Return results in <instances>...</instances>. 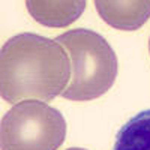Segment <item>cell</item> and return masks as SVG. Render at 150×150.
I'll list each match as a JSON object with an SVG mask.
<instances>
[{
  "mask_svg": "<svg viewBox=\"0 0 150 150\" xmlns=\"http://www.w3.org/2000/svg\"><path fill=\"white\" fill-rule=\"evenodd\" d=\"M68 150H86V149H80V147H71V149H68Z\"/></svg>",
  "mask_w": 150,
  "mask_h": 150,
  "instance_id": "52a82bcc",
  "label": "cell"
},
{
  "mask_svg": "<svg viewBox=\"0 0 150 150\" xmlns=\"http://www.w3.org/2000/svg\"><path fill=\"white\" fill-rule=\"evenodd\" d=\"M112 150H150V110L140 111L123 125Z\"/></svg>",
  "mask_w": 150,
  "mask_h": 150,
  "instance_id": "8992f818",
  "label": "cell"
},
{
  "mask_svg": "<svg viewBox=\"0 0 150 150\" xmlns=\"http://www.w3.org/2000/svg\"><path fill=\"white\" fill-rule=\"evenodd\" d=\"M71 59L56 39L20 33L6 41L0 54V93L8 104L50 102L71 81Z\"/></svg>",
  "mask_w": 150,
  "mask_h": 150,
  "instance_id": "6da1fadb",
  "label": "cell"
},
{
  "mask_svg": "<svg viewBox=\"0 0 150 150\" xmlns=\"http://www.w3.org/2000/svg\"><path fill=\"white\" fill-rule=\"evenodd\" d=\"M96 11L108 26L119 30H138L150 18V0L107 2L96 0Z\"/></svg>",
  "mask_w": 150,
  "mask_h": 150,
  "instance_id": "277c9868",
  "label": "cell"
},
{
  "mask_svg": "<svg viewBox=\"0 0 150 150\" xmlns=\"http://www.w3.org/2000/svg\"><path fill=\"white\" fill-rule=\"evenodd\" d=\"M29 14L35 21L47 27H66L77 21L84 12L86 2L83 0H65V2H47L30 0L26 3Z\"/></svg>",
  "mask_w": 150,
  "mask_h": 150,
  "instance_id": "5b68a950",
  "label": "cell"
},
{
  "mask_svg": "<svg viewBox=\"0 0 150 150\" xmlns=\"http://www.w3.org/2000/svg\"><path fill=\"white\" fill-rule=\"evenodd\" d=\"M149 51H150V41H149Z\"/></svg>",
  "mask_w": 150,
  "mask_h": 150,
  "instance_id": "ba28073f",
  "label": "cell"
},
{
  "mask_svg": "<svg viewBox=\"0 0 150 150\" xmlns=\"http://www.w3.org/2000/svg\"><path fill=\"white\" fill-rule=\"evenodd\" d=\"M65 138L62 112L36 99L15 104L0 125L2 150H57Z\"/></svg>",
  "mask_w": 150,
  "mask_h": 150,
  "instance_id": "3957f363",
  "label": "cell"
},
{
  "mask_svg": "<svg viewBox=\"0 0 150 150\" xmlns=\"http://www.w3.org/2000/svg\"><path fill=\"white\" fill-rule=\"evenodd\" d=\"M68 50L72 77L62 93L68 101H92L107 93L117 77V56L99 33L74 29L56 38Z\"/></svg>",
  "mask_w": 150,
  "mask_h": 150,
  "instance_id": "7a4b0ae2",
  "label": "cell"
}]
</instances>
